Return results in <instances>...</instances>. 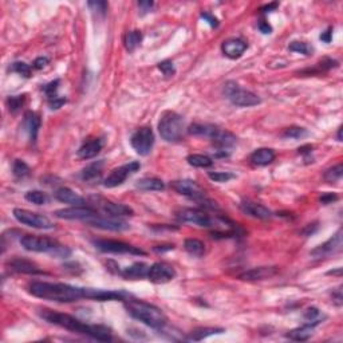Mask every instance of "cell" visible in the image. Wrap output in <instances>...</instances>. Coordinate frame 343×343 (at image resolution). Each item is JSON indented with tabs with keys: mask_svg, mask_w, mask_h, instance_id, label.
<instances>
[{
	"mask_svg": "<svg viewBox=\"0 0 343 343\" xmlns=\"http://www.w3.org/2000/svg\"><path fill=\"white\" fill-rule=\"evenodd\" d=\"M66 98H63V97H59V96H55L52 97V98H48V106L52 109V110H56V109L62 108L64 104H66Z\"/></svg>",
	"mask_w": 343,
	"mask_h": 343,
	"instance_id": "cell-48",
	"label": "cell"
},
{
	"mask_svg": "<svg viewBox=\"0 0 343 343\" xmlns=\"http://www.w3.org/2000/svg\"><path fill=\"white\" fill-rule=\"evenodd\" d=\"M12 173L16 179H24V177L30 176V166L24 161L16 160L12 165Z\"/></svg>",
	"mask_w": 343,
	"mask_h": 343,
	"instance_id": "cell-40",
	"label": "cell"
},
{
	"mask_svg": "<svg viewBox=\"0 0 343 343\" xmlns=\"http://www.w3.org/2000/svg\"><path fill=\"white\" fill-rule=\"evenodd\" d=\"M158 68H160V71L162 72L165 76H173L176 74V68L175 66H173V62H172V60L160 62V63H158Z\"/></svg>",
	"mask_w": 343,
	"mask_h": 343,
	"instance_id": "cell-45",
	"label": "cell"
},
{
	"mask_svg": "<svg viewBox=\"0 0 343 343\" xmlns=\"http://www.w3.org/2000/svg\"><path fill=\"white\" fill-rule=\"evenodd\" d=\"M125 47L129 52H133L142 42V34L141 31H130L125 35Z\"/></svg>",
	"mask_w": 343,
	"mask_h": 343,
	"instance_id": "cell-35",
	"label": "cell"
},
{
	"mask_svg": "<svg viewBox=\"0 0 343 343\" xmlns=\"http://www.w3.org/2000/svg\"><path fill=\"white\" fill-rule=\"evenodd\" d=\"M130 144L140 156H148L149 153L152 152L153 145H154V134H153L152 128L142 126V128L137 129L130 138Z\"/></svg>",
	"mask_w": 343,
	"mask_h": 343,
	"instance_id": "cell-9",
	"label": "cell"
},
{
	"mask_svg": "<svg viewBox=\"0 0 343 343\" xmlns=\"http://www.w3.org/2000/svg\"><path fill=\"white\" fill-rule=\"evenodd\" d=\"M278 267H258L252 268L249 271H245L240 275V279L243 280H263L267 278H272L278 274Z\"/></svg>",
	"mask_w": 343,
	"mask_h": 343,
	"instance_id": "cell-23",
	"label": "cell"
},
{
	"mask_svg": "<svg viewBox=\"0 0 343 343\" xmlns=\"http://www.w3.org/2000/svg\"><path fill=\"white\" fill-rule=\"evenodd\" d=\"M288 50L292 52H298V54H303V55H311L312 47L307 42H292L288 46Z\"/></svg>",
	"mask_w": 343,
	"mask_h": 343,
	"instance_id": "cell-41",
	"label": "cell"
},
{
	"mask_svg": "<svg viewBox=\"0 0 343 343\" xmlns=\"http://www.w3.org/2000/svg\"><path fill=\"white\" fill-rule=\"evenodd\" d=\"M312 330H314L312 326L304 323L302 327L294 328L291 331H288L287 338H290V339L292 340H298V342H303V340H307L311 338Z\"/></svg>",
	"mask_w": 343,
	"mask_h": 343,
	"instance_id": "cell-29",
	"label": "cell"
},
{
	"mask_svg": "<svg viewBox=\"0 0 343 343\" xmlns=\"http://www.w3.org/2000/svg\"><path fill=\"white\" fill-rule=\"evenodd\" d=\"M102 169H104V161H96V162L88 165L82 170L80 177L83 181H94V180L100 179L102 175Z\"/></svg>",
	"mask_w": 343,
	"mask_h": 343,
	"instance_id": "cell-28",
	"label": "cell"
},
{
	"mask_svg": "<svg viewBox=\"0 0 343 343\" xmlns=\"http://www.w3.org/2000/svg\"><path fill=\"white\" fill-rule=\"evenodd\" d=\"M140 168L141 164L140 162H137V161H132V162H129V164L121 165L118 168L113 169L112 173L105 179L104 185L106 188L118 187V185L125 183V180L128 179L129 176L140 170Z\"/></svg>",
	"mask_w": 343,
	"mask_h": 343,
	"instance_id": "cell-10",
	"label": "cell"
},
{
	"mask_svg": "<svg viewBox=\"0 0 343 343\" xmlns=\"http://www.w3.org/2000/svg\"><path fill=\"white\" fill-rule=\"evenodd\" d=\"M340 251H342V231L339 229L331 239H328L326 243L311 251V256L314 259H323Z\"/></svg>",
	"mask_w": 343,
	"mask_h": 343,
	"instance_id": "cell-15",
	"label": "cell"
},
{
	"mask_svg": "<svg viewBox=\"0 0 343 343\" xmlns=\"http://www.w3.org/2000/svg\"><path fill=\"white\" fill-rule=\"evenodd\" d=\"M247 47V43L244 40L237 39V38L224 40V43L221 44L223 54L227 58H229V59H237V58H240L245 52Z\"/></svg>",
	"mask_w": 343,
	"mask_h": 343,
	"instance_id": "cell-18",
	"label": "cell"
},
{
	"mask_svg": "<svg viewBox=\"0 0 343 343\" xmlns=\"http://www.w3.org/2000/svg\"><path fill=\"white\" fill-rule=\"evenodd\" d=\"M100 207L102 208V211L105 213H108V216H112V217H126V216L134 215V211H133L132 208L125 205V204L102 201L100 204Z\"/></svg>",
	"mask_w": 343,
	"mask_h": 343,
	"instance_id": "cell-21",
	"label": "cell"
},
{
	"mask_svg": "<svg viewBox=\"0 0 343 343\" xmlns=\"http://www.w3.org/2000/svg\"><path fill=\"white\" fill-rule=\"evenodd\" d=\"M24 102H26V96H12L7 100V106L10 109V112L16 113L22 109Z\"/></svg>",
	"mask_w": 343,
	"mask_h": 343,
	"instance_id": "cell-42",
	"label": "cell"
},
{
	"mask_svg": "<svg viewBox=\"0 0 343 343\" xmlns=\"http://www.w3.org/2000/svg\"><path fill=\"white\" fill-rule=\"evenodd\" d=\"M176 278V270L173 268V266H170L169 263H165V262H157L153 266L149 267L148 272V279L152 282V283L156 284H164L168 283L170 280H173Z\"/></svg>",
	"mask_w": 343,
	"mask_h": 343,
	"instance_id": "cell-13",
	"label": "cell"
},
{
	"mask_svg": "<svg viewBox=\"0 0 343 343\" xmlns=\"http://www.w3.org/2000/svg\"><path fill=\"white\" fill-rule=\"evenodd\" d=\"M240 209L245 213V215L251 216V217H255V219L259 220H270L272 217V212L266 208L262 204L253 203V201H243L240 204Z\"/></svg>",
	"mask_w": 343,
	"mask_h": 343,
	"instance_id": "cell-19",
	"label": "cell"
},
{
	"mask_svg": "<svg viewBox=\"0 0 343 343\" xmlns=\"http://www.w3.org/2000/svg\"><path fill=\"white\" fill-rule=\"evenodd\" d=\"M236 176L229 172H211L209 173V179L215 183H228L229 180L235 179Z\"/></svg>",
	"mask_w": 343,
	"mask_h": 343,
	"instance_id": "cell-44",
	"label": "cell"
},
{
	"mask_svg": "<svg viewBox=\"0 0 343 343\" xmlns=\"http://www.w3.org/2000/svg\"><path fill=\"white\" fill-rule=\"evenodd\" d=\"M153 6H154V3H153V2H140V3H138V7H140V10H141V12H142V14H146V12L150 11Z\"/></svg>",
	"mask_w": 343,
	"mask_h": 343,
	"instance_id": "cell-54",
	"label": "cell"
},
{
	"mask_svg": "<svg viewBox=\"0 0 343 343\" xmlns=\"http://www.w3.org/2000/svg\"><path fill=\"white\" fill-rule=\"evenodd\" d=\"M185 251L195 258H201L205 253V244L197 239H187L184 243Z\"/></svg>",
	"mask_w": 343,
	"mask_h": 343,
	"instance_id": "cell-30",
	"label": "cell"
},
{
	"mask_svg": "<svg viewBox=\"0 0 343 343\" xmlns=\"http://www.w3.org/2000/svg\"><path fill=\"white\" fill-rule=\"evenodd\" d=\"M179 219L184 223L195 224L197 227L211 228L215 227V221L204 211L200 209H192V208H185L179 212Z\"/></svg>",
	"mask_w": 343,
	"mask_h": 343,
	"instance_id": "cell-14",
	"label": "cell"
},
{
	"mask_svg": "<svg viewBox=\"0 0 343 343\" xmlns=\"http://www.w3.org/2000/svg\"><path fill=\"white\" fill-rule=\"evenodd\" d=\"M224 94L232 105L239 106V108H251V106H256L262 102V100L256 94H253L249 90L240 88V84H237L233 80H229L224 84Z\"/></svg>",
	"mask_w": 343,
	"mask_h": 343,
	"instance_id": "cell-6",
	"label": "cell"
},
{
	"mask_svg": "<svg viewBox=\"0 0 343 343\" xmlns=\"http://www.w3.org/2000/svg\"><path fill=\"white\" fill-rule=\"evenodd\" d=\"M336 200H338V196H336L335 193H323V195L320 196L319 201L323 204V205H328V204L334 203Z\"/></svg>",
	"mask_w": 343,
	"mask_h": 343,
	"instance_id": "cell-50",
	"label": "cell"
},
{
	"mask_svg": "<svg viewBox=\"0 0 343 343\" xmlns=\"http://www.w3.org/2000/svg\"><path fill=\"white\" fill-rule=\"evenodd\" d=\"M188 164L195 166V168H209L213 165L211 157L204 156V154H191L187 157Z\"/></svg>",
	"mask_w": 343,
	"mask_h": 343,
	"instance_id": "cell-36",
	"label": "cell"
},
{
	"mask_svg": "<svg viewBox=\"0 0 343 343\" xmlns=\"http://www.w3.org/2000/svg\"><path fill=\"white\" fill-rule=\"evenodd\" d=\"M102 148H104L102 138H92V140L84 141L82 146L78 149V157L82 160H90L93 157H96L97 154H100Z\"/></svg>",
	"mask_w": 343,
	"mask_h": 343,
	"instance_id": "cell-20",
	"label": "cell"
},
{
	"mask_svg": "<svg viewBox=\"0 0 343 343\" xmlns=\"http://www.w3.org/2000/svg\"><path fill=\"white\" fill-rule=\"evenodd\" d=\"M12 271L19 272V274H27V275H43L44 271H42L35 263L31 260L23 259V258H14L8 263Z\"/></svg>",
	"mask_w": 343,
	"mask_h": 343,
	"instance_id": "cell-17",
	"label": "cell"
},
{
	"mask_svg": "<svg viewBox=\"0 0 343 343\" xmlns=\"http://www.w3.org/2000/svg\"><path fill=\"white\" fill-rule=\"evenodd\" d=\"M48 58H46V56H40V58H36L35 62H34V64H32V67L36 68V70H40V68L46 67L48 64Z\"/></svg>",
	"mask_w": 343,
	"mask_h": 343,
	"instance_id": "cell-51",
	"label": "cell"
},
{
	"mask_svg": "<svg viewBox=\"0 0 343 343\" xmlns=\"http://www.w3.org/2000/svg\"><path fill=\"white\" fill-rule=\"evenodd\" d=\"M326 319V315L320 312L316 307H310L307 311L304 312V323L310 324L312 327H316Z\"/></svg>",
	"mask_w": 343,
	"mask_h": 343,
	"instance_id": "cell-32",
	"label": "cell"
},
{
	"mask_svg": "<svg viewBox=\"0 0 343 343\" xmlns=\"http://www.w3.org/2000/svg\"><path fill=\"white\" fill-rule=\"evenodd\" d=\"M308 136L307 129L300 128V126H291L284 130L283 137L286 138H294V140H302L304 137Z\"/></svg>",
	"mask_w": 343,
	"mask_h": 343,
	"instance_id": "cell-39",
	"label": "cell"
},
{
	"mask_svg": "<svg viewBox=\"0 0 343 343\" xmlns=\"http://www.w3.org/2000/svg\"><path fill=\"white\" fill-rule=\"evenodd\" d=\"M14 217L20 224H24V225L31 228H36V229H52L54 228V223L48 217L40 215V213L27 211V209L15 208L14 209Z\"/></svg>",
	"mask_w": 343,
	"mask_h": 343,
	"instance_id": "cell-7",
	"label": "cell"
},
{
	"mask_svg": "<svg viewBox=\"0 0 343 343\" xmlns=\"http://www.w3.org/2000/svg\"><path fill=\"white\" fill-rule=\"evenodd\" d=\"M201 18H203L205 22H207L211 27H219V19L216 18V16H213L212 14H209V12H203L201 14Z\"/></svg>",
	"mask_w": 343,
	"mask_h": 343,
	"instance_id": "cell-49",
	"label": "cell"
},
{
	"mask_svg": "<svg viewBox=\"0 0 343 343\" xmlns=\"http://www.w3.org/2000/svg\"><path fill=\"white\" fill-rule=\"evenodd\" d=\"M342 176H343V165L338 164V165H335V166H332V168L327 169V170L324 172L323 177L327 183L332 184V183H338V181L342 179Z\"/></svg>",
	"mask_w": 343,
	"mask_h": 343,
	"instance_id": "cell-37",
	"label": "cell"
},
{
	"mask_svg": "<svg viewBox=\"0 0 343 343\" xmlns=\"http://www.w3.org/2000/svg\"><path fill=\"white\" fill-rule=\"evenodd\" d=\"M331 38H332V28H327L326 31L322 32L320 34V40L322 42H324V43H330L331 42Z\"/></svg>",
	"mask_w": 343,
	"mask_h": 343,
	"instance_id": "cell-53",
	"label": "cell"
},
{
	"mask_svg": "<svg viewBox=\"0 0 343 343\" xmlns=\"http://www.w3.org/2000/svg\"><path fill=\"white\" fill-rule=\"evenodd\" d=\"M28 292L40 299L58 303H72L80 299H88L89 296V288L48 282H32L28 284Z\"/></svg>",
	"mask_w": 343,
	"mask_h": 343,
	"instance_id": "cell-2",
	"label": "cell"
},
{
	"mask_svg": "<svg viewBox=\"0 0 343 343\" xmlns=\"http://www.w3.org/2000/svg\"><path fill=\"white\" fill-rule=\"evenodd\" d=\"M24 129L30 136V140L35 142L38 138V132L40 129V117L34 112H27L24 116Z\"/></svg>",
	"mask_w": 343,
	"mask_h": 343,
	"instance_id": "cell-25",
	"label": "cell"
},
{
	"mask_svg": "<svg viewBox=\"0 0 343 343\" xmlns=\"http://www.w3.org/2000/svg\"><path fill=\"white\" fill-rule=\"evenodd\" d=\"M55 199L60 203L70 204L72 207H84L86 204V200L83 197H80L78 193L70 189V188H59L58 191L55 192Z\"/></svg>",
	"mask_w": 343,
	"mask_h": 343,
	"instance_id": "cell-22",
	"label": "cell"
},
{
	"mask_svg": "<svg viewBox=\"0 0 343 343\" xmlns=\"http://www.w3.org/2000/svg\"><path fill=\"white\" fill-rule=\"evenodd\" d=\"M328 275H340L342 274V268H338L336 271H330V272H327Z\"/></svg>",
	"mask_w": 343,
	"mask_h": 343,
	"instance_id": "cell-57",
	"label": "cell"
},
{
	"mask_svg": "<svg viewBox=\"0 0 343 343\" xmlns=\"http://www.w3.org/2000/svg\"><path fill=\"white\" fill-rule=\"evenodd\" d=\"M279 4L278 3H271V4H267V6H264L260 11L263 12V14H267V12H272V11H275L276 10V7H278Z\"/></svg>",
	"mask_w": 343,
	"mask_h": 343,
	"instance_id": "cell-56",
	"label": "cell"
},
{
	"mask_svg": "<svg viewBox=\"0 0 343 343\" xmlns=\"http://www.w3.org/2000/svg\"><path fill=\"white\" fill-rule=\"evenodd\" d=\"M89 224L90 227L98 228V229H104V231H113V232H121L126 231L129 228L128 223H125L124 220H121L120 217H112V216H102L97 213L96 216H93L92 219H89L88 221H84Z\"/></svg>",
	"mask_w": 343,
	"mask_h": 343,
	"instance_id": "cell-11",
	"label": "cell"
},
{
	"mask_svg": "<svg viewBox=\"0 0 343 343\" xmlns=\"http://www.w3.org/2000/svg\"><path fill=\"white\" fill-rule=\"evenodd\" d=\"M338 67V62L334 59H331V58H324V59H322L319 62V63H316V67H314L311 70V68H308V70H304V71H302V74H320V72H324V71H328V70H331V68H335Z\"/></svg>",
	"mask_w": 343,
	"mask_h": 343,
	"instance_id": "cell-34",
	"label": "cell"
},
{
	"mask_svg": "<svg viewBox=\"0 0 343 343\" xmlns=\"http://www.w3.org/2000/svg\"><path fill=\"white\" fill-rule=\"evenodd\" d=\"M94 247L101 252L106 253H130V255H141L145 256L146 252L134 247L132 244L118 241V240H94L93 241Z\"/></svg>",
	"mask_w": 343,
	"mask_h": 343,
	"instance_id": "cell-8",
	"label": "cell"
},
{
	"mask_svg": "<svg viewBox=\"0 0 343 343\" xmlns=\"http://www.w3.org/2000/svg\"><path fill=\"white\" fill-rule=\"evenodd\" d=\"M331 296H332V302L336 304V306H342V303H343V296H342V290H340V287L339 288H336L335 291H332V294H331Z\"/></svg>",
	"mask_w": 343,
	"mask_h": 343,
	"instance_id": "cell-52",
	"label": "cell"
},
{
	"mask_svg": "<svg viewBox=\"0 0 343 343\" xmlns=\"http://www.w3.org/2000/svg\"><path fill=\"white\" fill-rule=\"evenodd\" d=\"M338 141H342V128H339V130H338Z\"/></svg>",
	"mask_w": 343,
	"mask_h": 343,
	"instance_id": "cell-58",
	"label": "cell"
},
{
	"mask_svg": "<svg viewBox=\"0 0 343 343\" xmlns=\"http://www.w3.org/2000/svg\"><path fill=\"white\" fill-rule=\"evenodd\" d=\"M20 244L26 251L30 252H48L52 255L66 258L70 255V249L60 245L56 240L36 235H24L20 239Z\"/></svg>",
	"mask_w": 343,
	"mask_h": 343,
	"instance_id": "cell-4",
	"label": "cell"
},
{
	"mask_svg": "<svg viewBox=\"0 0 343 343\" xmlns=\"http://www.w3.org/2000/svg\"><path fill=\"white\" fill-rule=\"evenodd\" d=\"M216 129H217V126H213V125L209 124H193L189 126V133L193 134V136H201L211 138L213 136V133L216 132Z\"/></svg>",
	"mask_w": 343,
	"mask_h": 343,
	"instance_id": "cell-33",
	"label": "cell"
},
{
	"mask_svg": "<svg viewBox=\"0 0 343 343\" xmlns=\"http://www.w3.org/2000/svg\"><path fill=\"white\" fill-rule=\"evenodd\" d=\"M98 212L96 209L89 207H71L66 208V209H59L55 212V216L58 219L63 220H82V221H88L92 219L93 216H96Z\"/></svg>",
	"mask_w": 343,
	"mask_h": 343,
	"instance_id": "cell-16",
	"label": "cell"
},
{
	"mask_svg": "<svg viewBox=\"0 0 343 343\" xmlns=\"http://www.w3.org/2000/svg\"><path fill=\"white\" fill-rule=\"evenodd\" d=\"M26 200L35 205H44L47 204L48 196L40 191H30L26 193Z\"/></svg>",
	"mask_w": 343,
	"mask_h": 343,
	"instance_id": "cell-38",
	"label": "cell"
},
{
	"mask_svg": "<svg viewBox=\"0 0 343 343\" xmlns=\"http://www.w3.org/2000/svg\"><path fill=\"white\" fill-rule=\"evenodd\" d=\"M137 188L141 191H164L165 184L162 183V180L156 179V177H145L137 181Z\"/></svg>",
	"mask_w": 343,
	"mask_h": 343,
	"instance_id": "cell-27",
	"label": "cell"
},
{
	"mask_svg": "<svg viewBox=\"0 0 343 343\" xmlns=\"http://www.w3.org/2000/svg\"><path fill=\"white\" fill-rule=\"evenodd\" d=\"M259 30L263 32V34H271L272 32V27L270 26V23H268V22H266V20H260Z\"/></svg>",
	"mask_w": 343,
	"mask_h": 343,
	"instance_id": "cell-55",
	"label": "cell"
},
{
	"mask_svg": "<svg viewBox=\"0 0 343 343\" xmlns=\"http://www.w3.org/2000/svg\"><path fill=\"white\" fill-rule=\"evenodd\" d=\"M160 136L166 142H177L183 138L184 120L176 112H165L158 122Z\"/></svg>",
	"mask_w": 343,
	"mask_h": 343,
	"instance_id": "cell-5",
	"label": "cell"
},
{
	"mask_svg": "<svg viewBox=\"0 0 343 343\" xmlns=\"http://www.w3.org/2000/svg\"><path fill=\"white\" fill-rule=\"evenodd\" d=\"M223 332H225V330L220 327H200L196 328L195 331H192L189 339L203 340L205 338H208V336L216 335V334H223Z\"/></svg>",
	"mask_w": 343,
	"mask_h": 343,
	"instance_id": "cell-31",
	"label": "cell"
},
{
	"mask_svg": "<svg viewBox=\"0 0 343 343\" xmlns=\"http://www.w3.org/2000/svg\"><path fill=\"white\" fill-rule=\"evenodd\" d=\"M173 189L180 195L195 200L197 203H201L203 200L207 199L205 191L193 180H179V181H175L173 183Z\"/></svg>",
	"mask_w": 343,
	"mask_h": 343,
	"instance_id": "cell-12",
	"label": "cell"
},
{
	"mask_svg": "<svg viewBox=\"0 0 343 343\" xmlns=\"http://www.w3.org/2000/svg\"><path fill=\"white\" fill-rule=\"evenodd\" d=\"M88 6L93 12H97V14H101V15H105L106 11H108V3L106 2H89Z\"/></svg>",
	"mask_w": 343,
	"mask_h": 343,
	"instance_id": "cell-46",
	"label": "cell"
},
{
	"mask_svg": "<svg viewBox=\"0 0 343 343\" xmlns=\"http://www.w3.org/2000/svg\"><path fill=\"white\" fill-rule=\"evenodd\" d=\"M126 311L134 319L140 320L141 323L146 324L152 328H162L168 323V318L161 308L156 307L150 303H146L144 300L138 299H126L124 302Z\"/></svg>",
	"mask_w": 343,
	"mask_h": 343,
	"instance_id": "cell-3",
	"label": "cell"
},
{
	"mask_svg": "<svg viewBox=\"0 0 343 343\" xmlns=\"http://www.w3.org/2000/svg\"><path fill=\"white\" fill-rule=\"evenodd\" d=\"M10 71L18 72L20 75H23L24 78H30L31 76V67L27 63H24V62H15V63H12V66L10 67Z\"/></svg>",
	"mask_w": 343,
	"mask_h": 343,
	"instance_id": "cell-43",
	"label": "cell"
},
{
	"mask_svg": "<svg viewBox=\"0 0 343 343\" xmlns=\"http://www.w3.org/2000/svg\"><path fill=\"white\" fill-rule=\"evenodd\" d=\"M148 272L149 266L145 263H134L130 267L125 268L124 271L121 272V275L128 280H140L148 278Z\"/></svg>",
	"mask_w": 343,
	"mask_h": 343,
	"instance_id": "cell-26",
	"label": "cell"
},
{
	"mask_svg": "<svg viewBox=\"0 0 343 343\" xmlns=\"http://www.w3.org/2000/svg\"><path fill=\"white\" fill-rule=\"evenodd\" d=\"M39 314L44 320H47L48 323L66 328L68 331L83 334V335H88L93 338V339L101 340V342L112 340L110 330L108 327H105V326H101V324L83 323V322H80L79 319H76V318L68 315V314L54 311V310H50V308H42Z\"/></svg>",
	"mask_w": 343,
	"mask_h": 343,
	"instance_id": "cell-1",
	"label": "cell"
},
{
	"mask_svg": "<svg viewBox=\"0 0 343 343\" xmlns=\"http://www.w3.org/2000/svg\"><path fill=\"white\" fill-rule=\"evenodd\" d=\"M58 88H59V79H55L52 80V82H50L48 84H46L43 88V92L46 93L47 98H52V97L56 96Z\"/></svg>",
	"mask_w": 343,
	"mask_h": 343,
	"instance_id": "cell-47",
	"label": "cell"
},
{
	"mask_svg": "<svg viewBox=\"0 0 343 343\" xmlns=\"http://www.w3.org/2000/svg\"><path fill=\"white\" fill-rule=\"evenodd\" d=\"M275 152L270 148H260L256 149L255 152L252 153L249 160L253 165L256 166H266V165H270L271 162H274L275 160Z\"/></svg>",
	"mask_w": 343,
	"mask_h": 343,
	"instance_id": "cell-24",
	"label": "cell"
}]
</instances>
